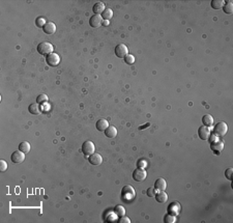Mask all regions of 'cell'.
Here are the masks:
<instances>
[{"mask_svg": "<svg viewBox=\"0 0 233 223\" xmlns=\"http://www.w3.org/2000/svg\"><path fill=\"white\" fill-rule=\"evenodd\" d=\"M53 45L49 42H43L37 46V52L41 55H49V54L53 53Z\"/></svg>", "mask_w": 233, "mask_h": 223, "instance_id": "1", "label": "cell"}, {"mask_svg": "<svg viewBox=\"0 0 233 223\" xmlns=\"http://www.w3.org/2000/svg\"><path fill=\"white\" fill-rule=\"evenodd\" d=\"M227 131H228V126L227 124H225V122H223V121L218 122V124L215 126V129H213V133L218 137L225 136Z\"/></svg>", "mask_w": 233, "mask_h": 223, "instance_id": "2", "label": "cell"}, {"mask_svg": "<svg viewBox=\"0 0 233 223\" xmlns=\"http://www.w3.org/2000/svg\"><path fill=\"white\" fill-rule=\"evenodd\" d=\"M121 195H122V198H124V200H132L135 197L136 192H135V190H134V188H133L132 186L127 185V186H124V188H122Z\"/></svg>", "mask_w": 233, "mask_h": 223, "instance_id": "3", "label": "cell"}, {"mask_svg": "<svg viewBox=\"0 0 233 223\" xmlns=\"http://www.w3.org/2000/svg\"><path fill=\"white\" fill-rule=\"evenodd\" d=\"M146 176H147V172L143 168H137V169L134 170V172H133V179H134L136 182H143V181L146 179Z\"/></svg>", "mask_w": 233, "mask_h": 223, "instance_id": "4", "label": "cell"}, {"mask_svg": "<svg viewBox=\"0 0 233 223\" xmlns=\"http://www.w3.org/2000/svg\"><path fill=\"white\" fill-rule=\"evenodd\" d=\"M95 146L92 141H89V140L85 141L82 144V151L85 156H90V155H92L95 153Z\"/></svg>", "mask_w": 233, "mask_h": 223, "instance_id": "5", "label": "cell"}, {"mask_svg": "<svg viewBox=\"0 0 233 223\" xmlns=\"http://www.w3.org/2000/svg\"><path fill=\"white\" fill-rule=\"evenodd\" d=\"M46 62L48 63V66H50V67H56L60 62V57L58 54L53 52V53L49 54V55H47Z\"/></svg>", "mask_w": 233, "mask_h": 223, "instance_id": "6", "label": "cell"}, {"mask_svg": "<svg viewBox=\"0 0 233 223\" xmlns=\"http://www.w3.org/2000/svg\"><path fill=\"white\" fill-rule=\"evenodd\" d=\"M129 54V49L124 44H119L115 48V55L118 58H124Z\"/></svg>", "mask_w": 233, "mask_h": 223, "instance_id": "7", "label": "cell"}, {"mask_svg": "<svg viewBox=\"0 0 233 223\" xmlns=\"http://www.w3.org/2000/svg\"><path fill=\"white\" fill-rule=\"evenodd\" d=\"M11 159H12V162L15 164L22 163L25 160V154L21 151H16L12 154Z\"/></svg>", "mask_w": 233, "mask_h": 223, "instance_id": "8", "label": "cell"}, {"mask_svg": "<svg viewBox=\"0 0 233 223\" xmlns=\"http://www.w3.org/2000/svg\"><path fill=\"white\" fill-rule=\"evenodd\" d=\"M89 24L90 26L93 27V28H98L100 27L101 25H103V18L101 15H95L92 16L91 18H90L89 20Z\"/></svg>", "mask_w": 233, "mask_h": 223, "instance_id": "9", "label": "cell"}, {"mask_svg": "<svg viewBox=\"0 0 233 223\" xmlns=\"http://www.w3.org/2000/svg\"><path fill=\"white\" fill-rule=\"evenodd\" d=\"M198 135L202 140H207L210 136V129L206 126H202L198 129Z\"/></svg>", "mask_w": 233, "mask_h": 223, "instance_id": "10", "label": "cell"}, {"mask_svg": "<svg viewBox=\"0 0 233 223\" xmlns=\"http://www.w3.org/2000/svg\"><path fill=\"white\" fill-rule=\"evenodd\" d=\"M154 188L157 191H165L167 188V182L165 181V179H158L154 183Z\"/></svg>", "mask_w": 233, "mask_h": 223, "instance_id": "11", "label": "cell"}, {"mask_svg": "<svg viewBox=\"0 0 233 223\" xmlns=\"http://www.w3.org/2000/svg\"><path fill=\"white\" fill-rule=\"evenodd\" d=\"M210 148H211V151H213V153L219 155L223 151V148H224V143H223L222 141L212 142V143H210Z\"/></svg>", "mask_w": 233, "mask_h": 223, "instance_id": "12", "label": "cell"}, {"mask_svg": "<svg viewBox=\"0 0 233 223\" xmlns=\"http://www.w3.org/2000/svg\"><path fill=\"white\" fill-rule=\"evenodd\" d=\"M89 162L92 164V165H100L103 162V158L100 154H95L93 153L92 155L89 156Z\"/></svg>", "mask_w": 233, "mask_h": 223, "instance_id": "13", "label": "cell"}, {"mask_svg": "<svg viewBox=\"0 0 233 223\" xmlns=\"http://www.w3.org/2000/svg\"><path fill=\"white\" fill-rule=\"evenodd\" d=\"M44 32L46 34H53L55 31H56V25H55L53 22H47V24L45 25L44 28H43Z\"/></svg>", "mask_w": 233, "mask_h": 223, "instance_id": "14", "label": "cell"}, {"mask_svg": "<svg viewBox=\"0 0 233 223\" xmlns=\"http://www.w3.org/2000/svg\"><path fill=\"white\" fill-rule=\"evenodd\" d=\"M168 212H169V214H172V215H178L179 212H180V205L178 202H172L171 205L169 206V208H168Z\"/></svg>", "mask_w": 233, "mask_h": 223, "instance_id": "15", "label": "cell"}, {"mask_svg": "<svg viewBox=\"0 0 233 223\" xmlns=\"http://www.w3.org/2000/svg\"><path fill=\"white\" fill-rule=\"evenodd\" d=\"M105 11V4L103 2H96L92 7V12L95 15H102Z\"/></svg>", "mask_w": 233, "mask_h": 223, "instance_id": "16", "label": "cell"}, {"mask_svg": "<svg viewBox=\"0 0 233 223\" xmlns=\"http://www.w3.org/2000/svg\"><path fill=\"white\" fill-rule=\"evenodd\" d=\"M105 135L109 138H115L117 136V129L113 126H109L105 130Z\"/></svg>", "mask_w": 233, "mask_h": 223, "instance_id": "17", "label": "cell"}, {"mask_svg": "<svg viewBox=\"0 0 233 223\" xmlns=\"http://www.w3.org/2000/svg\"><path fill=\"white\" fill-rule=\"evenodd\" d=\"M154 197H155V200L160 203H165L168 200V194L164 191H158V193H157V194L154 195Z\"/></svg>", "mask_w": 233, "mask_h": 223, "instance_id": "18", "label": "cell"}, {"mask_svg": "<svg viewBox=\"0 0 233 223\" xmlns=\"http://www.w3.org/2000/svg\"><path fill=\"white\" fill-rule=\"evenodd\" d=\"M28 111L31 113V114H34V115H37L40 114L41 112V109L40 107V104H37V103H33V104H30L28 107Z\"/></svg>", "mask_w": 233, "mask_h": 223, "instance_id": "19", "label": "cell"}, {"mask_svg": "<svg viewBox=\"0 0 233 223\" xmlns=\"http://www.w3.org/2000/svg\"><path fill=\"white\" fill-rule=\"evenodd\" d=\"M108 127H109V122L108 121H106V119L101 118L96 121V129H98L99 131H105Z\"/></svg>", "mask_w": 233, "mask_h": 223, "instance_id": "20", "label": "cell"}, {"mask_svg": "<svg viewBox=\"0 0 233 223\" xmlns=\"http://www.w3.org/2000/svg\"><path fill=\"white\" fill-rule=\"evenodd\" d=\"M202 122H203V125L206 126V127L210 128L213 125V117L210 114H205L202 117Z\"/></svg>", "mask_w": 233, "mask_h": 223, "instance_id": "21", "label": "cell"}, {"mask_svg": "<svg viewBox=\"0 0 233 223\" xmlns=\"http://www.w3.org/2000/svg\"><path fill=\"white\" fill-rule=\"evenodd\" d=\"M19 151H23L24 154H28L30 151V144L27 141H23L19 144Z\"/></svg>", "mask_w": 233, "mask_h": 223, "instance_id": "22", "label": "cell"}, {"mask_svg": "<svg viewBox=\"0 0 233 223\" xmlns=\"http://www.w3.org/2000/svg\"><path fill=\"white\" fill-rule=\"evenodd\" d=\"M103 20H106V21H109L111 20V18L113 17V11L111 8H105V11H104V12L101 15Z\"/></svg>", "mask_w": 233, "mask_h": 223, "instance_id": "23", "label": "cell"}, {"mask_svg": "<svg viewBox=\"0 0 233 223\" xmlns=\"http://www.w3.org/2000/svg\"><path fill=\"white\" fill-rule=\"evenodd\" d=\"M225 4L224 0H212L211 1V7L213 9H221Z\"/></svg>", "mask_w": 233, "mask_h": 223, "instance_id": "24", "label": "cell"}, {"mask_svg": "<svg viewBox=\"0 0 233 223\" xmlns=\"http://www.w3.org/2000/svg\"><path fill=\"white\" fill-rule=\"evenodd\" d=\"M223 8H224V12H226L227 15H231L233 12V3H232V1L225 2Z\"/></svg>", "mask_w": 233, "mask_h": 223, "instance_id": "25", "label": "cell"}, {"mask_svg": "<svg viewBox=\"0 0 233 223\" xmlns=\"http://www.w3.org/2000/svg\"><path fill=\"white\" fill-rule=\"evenodd\" d=\"M114 212H115L116 215L119 216V217L125 215V209L122 206H116L115 209H114Z\"/></svg>", "mask_w": 233, "mask_h": 223, "instance_id": "26", "label": "cell"}, {"mask_svg": "<svg viewBox=\"0 0 233 223\" xmlns=\"http://www.w3.org/2000/svg\"><path fill=\"white\" fill-rule=\"evenodd\" d=\"M164 221L166 223H175L176 222V216L172 214H167L165 216Z\"/></svg>", "mask_w": 233, "mask_h": 223, "instance_id": "27", "label": "cell"}, {"mask_svg": "<svg viewBox=\"0 0 233 223\" xmlns=\"http://www.w3.org/2000/svg\"><path fill=\"white\" fill-rule=\"evenodd\" d=\"M35 24H36V26H37V27L44 28L45 25L47 24V22H46V20H45V18H43V17H38V18L36 19V20H35Z\"/></svg>", "mask_w": 233, "mask_h": 223, "instance_id": "28", "label": "cell"}, {"mask_svg": "<svg viewBox=\"0 0 233 223\" xmlns=\"http://www.w3.org/2000/svg\"><path fill=\"white\" fill-rule=\"evenodd\" d=\"M47 102H48V97L45 95V93L37 96V98H36L37 104H45V103H47Z\"/></svg>", "mask_w": 233, "mask_h": 223, "instance_id": "29", "label": "cell"}, {"mask_svg": "<svg viewBox=\"0 0 233 223\" xmlns=\"http://www.w3.org/2000/svg\"><path fill=\"white\" fill-rule=\"evenodd\" d=\"M124 61L128 64H133V63L135 62V57H134V55H132V54H128V55L124 57Z\"/></svg>", "mask_w": 233, "mask_h": 223, "instance_id": "30", "label": "cell"}, {"mask_svg": "<svg viewBox=\"0 0 233 223\" xmlns=\"http://www.w3.org/2000/svg\"><path fill=\"white\" fill-rule=\"evenodd\" d=\"M137 166L138 168H143V169H145V167L147 166V161L145 159H139L137 162Z\"/></svg>", "mask_w": 233, "mask_h": 223, "instance_id": "31", "label": "cell"}, {"mask_svg": "<svg viewBox=\"0 0 233 223\" xmlns=\"http://www.w3.org/2000/svg\"><path fill=\"white\" fill-rule=\"evenodd\" d=\"M116 216H117V215L115 214V212L109 213V214H108V217H107V221H110V222L115 221L116 219H117V217H116Z\"/></svg>", "mask_w": 233, "mask_h": 223, "instance_id": "32", "label": "cell"}, {"mask_svg": "<svg viewBox=\"0 0 233 223\" xmlns=\"http://www.w3.org/2000/svg\"><path fill=\"white\" fill-rule=\"evenodd\" d=\"M157 194V190H155L154 187H150V188L147 189V196L149 197H153Z\"/></svg>", "mask_w": 233, "mask_h": 223, "instance_id": "33", "label": "cell"}, {"mask_svg": "<svg viewBox=\"0 0 233 223\" xmlns=\"http://www.w3.org/2000/svg\"><path fill=\"white\" fill-rule=\"evenodd\" d=\"M6 169H7V163H6L4 160H0V170L3 172V171H5Z\"/></svg>", "mask_w": 233, "mask_h": 223, "instance_id": "34", "label": "cell"}, {"mask_svg": "<svg viewBox=\"0 0 233 223\" xmlns=\"http://www.w3.org/2000/svg\"><path fill=\"white\" fill-rule=\"evenodd\" d=\"M232 172H233V168H231V167L228 168V169L225 171V176L227 177L228 180H232V176H231Z\"/></svg>", "mask_w": 233, "mask_h": 223, "instance_id": "35", "label": "cell"}, {"mask_svg": "<svg viewBox=\"0 0 233 223\" xmlns=\"http://www.w3.org/2000/svg\"><path fill=\"white\" fill-rule=\"evenodd\" d=\"M119 223H131V220H129V217H125V216H121L118 220Z\"/></svg>", "mask_w": 233, "mask_h": 223, "instance_id": "36", "label": "cell"}, {"mask_svg": "<svg viewBox=\"0 0 233 223\" xmlns=\"http://www.w3.org/2000/svg\"><path fill=\"white\" fill-rule=\"evenodd\" d=\"M208 140L210 141V143H212V142H216V141H218V136H216V134H213V135H210V136H209V138H208Z\"/></svg>", "mask_w": 233, "mask_h": 223, "instance_id": "37", "label": "cell"}, {"mask_svg": "<svg viewBox=\"0 0 233 223\" xmlns=\"http://www.w3.org/2000/svg\"><path fill=\"white\" fill-rule=\"evenodd\" d=\"M148 126H149V124H146L145 126H143V127H140L139 129H140V130H143V128H146V127H148Z\"/></svg>", "mask_w": 233, "mask_h": 223, "instance_id": "38", "label": "cell"}, {"mask_svg": "<svg viewBox=\"0 0 233 223\" xmlns=\"http://www.w3.org/2000/svg\"><path fill=\"white\" fill-rule=\"evenodd\" d=\"M109 24V21H106V22H103V25H105V26H107V25Z\"/></svg>", "mask_w": 233, "mask_h": 223, "instance_id": "39", "label": "cell"}]
</instances>
